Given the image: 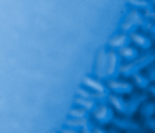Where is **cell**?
<instances>
[{
  "label": "cell",
  "mask_w": 155,
  "mask_h": 133,
  "mask_svg": "<svg viewBox=\"0 0 155 133\" xmlns=\"http://www.w3.org/2000/svg\"><path fill=\"white\" fill-rule=\"evenodd\" d=\"M85 83H87V85L88 86H92V88H94V90H98V92H104V88H102V86L100 85H98V83H95V82H92V80L90 78H87V80H85Z\"/></svg>",
  "instance_id": "obj_1"
},
{
  "label": "cell",
  "mask_w": 155,
  "mask_h": 133,
  "mask_svg": "<svg viewBox=\"0 0 155 133\" xmlns=\"http://www.w3.org/2000/svg\"><path fill=\"white\" fill-rule=\"evenodd\" d=\"M77 103H78V105L87 106V108H92V102H87V100H77Z\"/></svg>",
  "instance_id": "obj_2"
},
{
  "label": "cell",
  "mask_w": 155,
  "mask_h": 133,
  "mask_svg": "<svg viewBox=\"0 0 155 133\" xmlns=\"http://www.w3.org/2000/svg\"><path fill=\"white\" fill-rule=\"evenodd\" d=\"M68 123H72V125H84V120H68Z\"/></svg>",
  "instance_id": "obj_3"
},
{
  "label": "cell",
  "mask_w": 155,
  "mask_h": 133,
  "mask_svg": "<svg viewBox=\"0 0 155 133\" xmlns=\"http://www.w3.org/2000/svg\"><path fill=\"white\" fill-rule=\"evenodd\" d=\"M122 40H125V37H124V38H122V37H120V38H115V42H112V45H120Z\"/></svg>",
  "instance_id": "obj_4"
},
{
  "label": "cell",
  "mask_w": 155,
  "mask_h": 133,
  "mask_svg": "<svg viewBox=\"0 0 155 133\" xmlns=\"http://www.w3.org/2000/svg\"><path fill=\"white\" fill-rule=\"evenodd\" d=\"M72 115H77V116H84V112H77V110H74V112H72Z\"/></svg>",
  "instance_id": "obj_5"
}]
</instances>
